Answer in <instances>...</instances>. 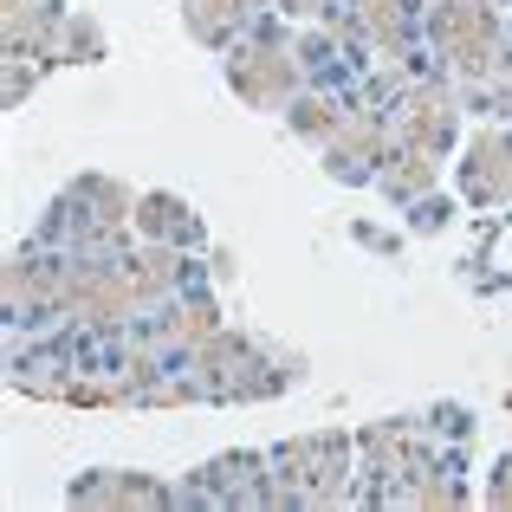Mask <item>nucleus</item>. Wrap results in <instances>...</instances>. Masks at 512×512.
I'll return each mask as SVG.
<instances>
[{
  "label": "nucleus",
  "mask_w": 512,
  "mask_h": 512,
  "mask_svg": "<svg viewBox=\"0 0 512 512\" xmlns=\"http://www.w3.org/2000/svg\"><path fill=\"white\" fill-rule=\"evenodd\" d=\"M357 20L370 26L376 46L396 52V46H402V33H409V0H357Z\"/></svg>",
  "instance_id": "nucleus-15"
},
{
  "label": "nucleus",
  "mask_w": 512,
  "mask_h": 512,
  "mask_svg": "<svg viewBox=\"0 0 512 512\" xmlns=\"http://www.w3.org/2000/svg\"><path fill=\"white\" fill-rule=\"evenodd\" d=\"M253 7H260V0H182V20L201 46H227V33H234Z\"/></svg>",
  "instance_id": "nucleus-10"
},
{
  "label": "nucleus",
  "mask_w": 512,
  "mask_h": 512,
  "mask_svg": "<svg viewBox=\"0 0 512 512\" xmlns=\"http://www.w3.org/2000/svg\"><path fill=\"white\" fill-rule=\"evenodd\" d=\"M227 85L247 104H260V111H279V104H292V91H299V52L266 33V39H253V46H240L234 59H227Z\"/></svg>",
  "instance_id": "nucleus-4"
},
{
  "label": "nucleus",
  "mask_w": 512,
  "mask_h": 512,
  "mask_svg": "<svg viewBox=\"0 0 512 512\" xmlns=\"http://www.w3.org/2000/svg\"><path fill=\"white\" fill-rule=\"evenodd\" d=\"M493 111H500V117H512V78H506L500 91H493Z\"/></svg>",
  "instance_id": "nucleus-19"
},
{
  "label": "nucleus",
  "mask_w": 512,
  "mask_h": 512,
  "mask_svg": "<svg viewBox=\"0 0 512 512\" xmlns=\"http://www.w3.org/2000/svg\"><path fill=\"white\" fill-rule=\"evenodd\" d=\"M435 46L454 72H487L493 52H500L493 0H435Z\"/></svg>",
  "instance_id": "nucleus-3"
},
{
  "label": "nucleus",
  "mask_w": 512,
  "mask_h": 512,
  "mask_svg": "<svg viewBox=\"0 0 512 512\" xmlns=\"http://www.w3.org/2000/svg\"><path fill=\"white\" fill-rule=\"evenodd\" d=\"M156 338H169V344H208L214 338V305L195 292L188 305H175V312H169V325H156Z\"/></svg>",
  "instance_id": "nucleus-14"
},
{
  "label": "nucleus",
  "mask_w": 512,
  "mask_h": 512,
  "mask_svg": "<svg viewBox=\"0 0 512 512\" xmlns=\"http://www.w3.org/2000/svg\"><path fill=\"white\" fill-rule=\"evenodd\" d=\"M286 13H299V20H312V13H325V0H279Z\"/></svg>",
  "instance_id": "nucleus-18"
},
{
  "label": "nucleus",
  "mask_w": 512,
  "mask_h": 512,
  "mask_svg": "<svg viewBox=\"0 0 512 512\" xmlns=\"http://www.w3.org/2000/svg\"><path fill=\"white\" fill-rule=\"evenodd\" d=\"M383 188L396 201H415L435 188V163H428V150H415V143H402V150H389V169H383Z\"/></svg>",
  "instance_id": "nucleus-12"
},
{
  "label": "nucleus",
  "mask_w": 512,
  "mask_h": 512,
  "mask_svg": "<svg viewBox=\"0 0 512 512\" xmlns=\"http://www.w3.org/2000/svg\"><path fill=\"white\" fill-rule=\"evenodd\" d=\"M130 305L137 299V279H130V260H85L65 273V312L78 318V325H117V318H130Z\"/></svg>",
  "instance_id": "nucleus-5"
},
{
  "label": "nucleus",
  "mask_w": 512,
  "mask_h": 512,
  "mask_svg": "<svg viewBox=\"0 0 512 512\" xmlns=\"http://www.w3.org/2000/svg\"><path fill=\"white\" fill-rule=\"evenodd\" d=\"M493 506H512V454L500 461V474H493V493H487Z\"/></svg>",
  "instance_id": "nucleus-17"
},
{
  "label": "nucleus",
  "mask_w": 512,
  "mask_h": 512,
  "mask_svg": "<svg viewBox=\"0 0 512 512\" xmlns=\"http://www.w3.org/2000/svg\"><path fill=\"white\" fill-rule=\"evenodd\" d=\"M137 227H143L150 240H169V247L195 240V214H188L175 195H143V201H137Z\"/></svg>",
  "instance_id": "nucleus-11"
},
{
  "label": "nucleus",
  "mask_w": 512,
  "mask_h": 512,
  "mask_svg": "<svg viewBox=\"0 0 512 512\" xmlns=\"http://www.w3.org/2000/svg\"><path fill=\"white\" fill-rule=\"evenodd\" d=\"M338 124H344V111H338V104H325V98H312V104L292 111V130L312 137V143H331V130H338Z\"/></svg>",
  "instance_id": "nucleus-16"
},
{
  "label": "nucleus",
  "mask_w": 512,
  "mask_h": 512,
  "mask_svg": "<svg viewBox=\"0 0 512 512\" xmlns=\"http://www.w3.org/2000/svg\"><path fill=\"white\" fill-rule=\"evenodd\" d=\"M396 130H402V143H415V150L441 156V150H448V137H454V98H448L441 85H415L409 98H402Z\"/></svg>",
  "instance_id": "nucleus-6"
},
{
  "label": "nucleus",
  "mask_w": 512,
  "mask_h": 512,
  "mask_svg": "<svg viewBox=\"0 0 512 512\" xmlns=\"http://www.w3.org/2000/svg\"><path fill=\"white\" fill-rule=\"evenodd\" d=\"M175 273H182V253H175L169 240H156L150 253H137V260H130V279H137V299L143 305L163 299V292L175 286Z\"/></svg>",
  "instance_id": "nucleus-13"
},
{
  "label": "nucleus",
  "mask_w": 512,
  "mask_h": 512,
  "mask_svg": "<svg viewBox=\"0 0 512 512\" xmlns=\"http://www.w3.org/2000/svg\"><path fill=\"white\" fill-rule=\"evenodd\" d=\"M260 363H266L260 344L214 331L208 344H195V363H188V396H266V389H279V383H273V376H253Z\"/></svg>",
  "instance_id": "nucleus-2"
},
{
  "label": "nucleus",
  "mask_w": 512,
  "mask_h": 512,
  "mask_svg": "<svg viewBox=\"0 0 512 512\" xmlns=\"http://www.w3.org/2000/svg\"><path fill=\"white\" fill-rule=\"evenodd\" d=\"M461 182H467V195H474V201H500V195H512V130H487V137L467 150Z\"/></svg>",
  "instance_id": "nucleus-8"
},
{
  "label": "nucleus",
  "mask_w": 512,
  "mask_h": 512,
  "mask_svg": "<svg viewBox=\"0 0 512 512\" xmlns=\"http://www.w3.org/2000/svg\"><path fill=\"white\" fill-rule=\"evenodd\" d=\"M370 163H389L383 124H376L370 111H344V124L331 130V143H325V169L331 175H363Z\"/></svg>",
  "instance_id": "nucleus-7"
},
{
  "label": "nucleus",
  "mask_w": 512,
  "mask_h": 512,
  "mask_svg": "<svg viewBox=\"0 0 512 512\" xmlns=\"http://www.w3.org/2000/svg\"><path fill=\"white\" fill-rule=\"evenodd\" d=\"M78 506H169L175 493L163 480H143V474H91L72 487Z\"/></svg>",
  "instance_id": "nucleus-9"
},
{
  "label": "nucleus",
  "mask_w": 512,
  "mask_h": 512,
  "mask_svg": "<svg viewBox=\"0 0 512 512\" xmlns=\"http://www.w3.org/2000/svg\"><path fill=\"white\" fill-rule=\"evenodd\" d=\"M344 435H312V441H292V448L273 454V500H305V506H331L344 500Z\"/></svg>",
  "instance_id": "nucleus-1"
}]
</instances>
